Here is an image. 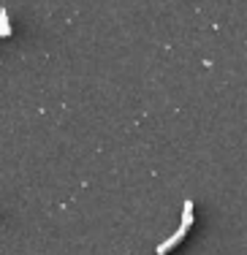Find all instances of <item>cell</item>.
I'll return each instance as SVG.
<instances>
[{"label": "cell", "mask_w": 247, "mask_h": 255, "mask_svg": "<svg viewBox=\"0 0 247 255\" xmlns=\"http://www.w3.org/2000/svg\"><path fill=\"white\" fill-rule=\"evenodd\" d=\"M185 234H188V228H182V226H179V231H177V234H171L166 242H160V245H158V250H155V253H158V255H168V253L174 250V247L179 245V242L185 239Z\"/></svg>", "instance_id": "obj_1"}, {"label": "cell", "mask_w": 247, "mask_h": 255, "mask_svg": "<svg viewBox=\"0 0 247 255\" xmlns=\"http://www.w3.org/2000/svg\"><path fill=\"white\" fill-rule=\"evenodd\" d=\"M0 35H3V38L11 35V25H8V14H5V8L0 11Z\"/></svg>", "instance_id": "obj_3"}, {"label": "cell", "mask_w": 247, "mask_h": 255, "mask_svg": "<svg viewBox=\"0 0 247 255\" xmlns=\"http://www.w3.org/2000/svg\"><path fill=\"white\" fill-rule=\"evenodd\" d=\"M193 201H185V206H182V228H190L193 226Z\"/></svg>", "instance_id": "obj_2"}]
</instances>
